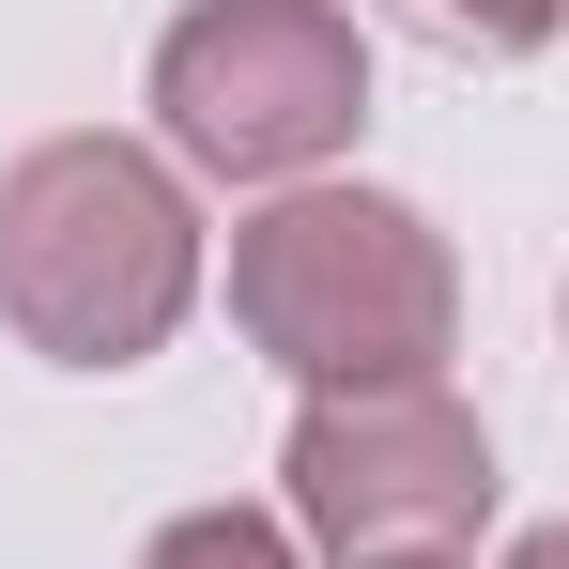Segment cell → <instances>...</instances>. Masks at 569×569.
Listing matches in <instances>:
<instances>
[{"instance_id": "obj_4", "label": "cell", "mask_w": 569, "mask_h": 569, "mask_svg": "<svg viewBox=\"0 0 569 569\" xmlns=\"http://www.w3.org/2000/svg\"><path fill=\"white\" fill-rule=\"evenodd\" d=\"M154 108L200 170H308L355 139L370 62H355V16L339 0H186L170 47H154Z\"/></svg>"}, {"instance_id": "obj_7", "label": "cell", "mask_w": 569, "mask_h": 569, "mask_svg": "<svg viewBox=\"0 0 569 569\" xmlns=\"http://www.w3.org/2000/svg\"><path fill=\"white\" fill-rule=\"evenodd\" d=\"M508 569H569V523H539V539H523V555H508Z\"/></svg>"}, {"instance_id": "obj_2", "label": "cell", "mask_w": 569, "mask_h": 569, "mask_svg": "<svg viewBox=\"0 0 569 569\" xmlns=\"http://www.w3.org/2000/svg\"><path fill=\"white\" fill-rule=\"evenodd\" d=\"M231 323L308 385H416L447 370L462 278H447L431 216H400L370 186H308L231 231Z\"/></svg>"}, {"instance_id": "obj_3", "label": "cell", "mask_w": 569, "mask_h": 569, "mask_svg": "<svg viewBox=\"0 0 569 569\" xmlns=\"http://www.w3.org/2000/svg\"><path fill=\"white\" fill-rule=\"evenodd\" d=\"M477 508H492V431L447 400V370H416V385H308V416H292V523L339 569L462 555Z\"/></svg>"}, {"instance_id": "obj_8", "label": "cell", "mask_w": 569, "mask_h": 569, "mask_svg": "<svg viewBox=\"0 0 569 569\" xmlns=\"http://www.w3.org/2000/svg\"><path fill=\"white\" fill-rule=\"evenodd\" d=\"M400 569H447V555H400Z\"/></svg>"}, {"instance_id": "obj_6", "label": "cell", "mask_w": 569, "mask_h": 569, "mask_svg": "<svg viewBox=\"0 0 569 569\" xmlns=\"http://www.w3.org/2000/svg\"><path fill=\"white\" fill-rule=\"evenodd\" d=\"M385 16H416L431 47H477V62H523V47H555L569 0H385Z\"/></svg>"}, {"instance_id": "obj_1", "label": "cell", "mask_w": 569, "mask_h": 569, "mask_svg": "<svg viewBox=\"0 0 569 569\" xmlns=\"http://www.w3.org/2000/svg\"><path fill=\"white\" fill-rule=\"evenodd\" d=\"M200 292V216L139 139H31L0 170V323L62 370H139Z\"/></svg>"}, {"instance_id": "obj_5", "label": "cell", "mask_w": 569, "mask_h": 569, "mask_svg": "<svg viewBox=\"0 0 569 569\" xmlns=\"http://www.w3.org/2000/svg\"><path fill=\"white\" fill-rule=\"evenodd\" d=\"M139 569H292V523H262V508H186V523H154Z\"/></svg>"}]
</instances>
